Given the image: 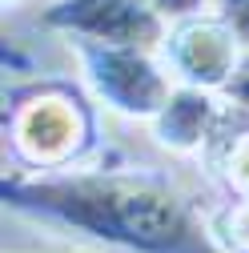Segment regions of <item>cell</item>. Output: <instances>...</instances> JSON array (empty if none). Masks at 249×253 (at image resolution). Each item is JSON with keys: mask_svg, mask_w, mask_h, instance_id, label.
Segmentation results:
<instances>
[{"mask_svg": "<svg viewBox=\"0 0 249 253\" xmlns=\"http://www.w3.org/2000/svg\"><path fill=\"white\" fill-rule=\"evenodd\" d=\"M16 4H24V0H4V8H16Z\"/></svg>", "mask_w": 249, "mask_h": 253, "instance_id": "10", "label": "cell"}, {"mask_svg": "<svg viewBox=\"0 0 249 253\" xmlns=\"http://www.w3.org/2000/svg\"><path fill=\"white\" fill-rule=\"evenodd\" d=\"M225 92V101L249 121V48L241 52V60H237V69H233V77H229V84L221 88Z\"/></svg>", "mask_w": 249, "mask_h": 253, "instance_id": "7", "label": "cell"}, {"mask_svg": "<svg viewBox=\"0 0 249 253\" xmlns=\"http://www.w3.org/2000/svg\"><path fill=\"white\" fill-rule=\"evenodd\" d=\"M0 201L16 217L121 253H225L197 209L145 169H16L0 177Z\"/></svg>", "mask_w": 249, "mask_h": 253, "instance_id": "1", "label": "cell"}, {"mask_svg": "<svg viewBox=\"0 0 249 253\" xmlns=\"http://www.w3.org/2000/svg\"><path fill=\"white\" fill-rule=\"evenodd\" d=\"M225 109L213 97V88H197V84H181L173 88V97L165 101V109L153 117V133L157 141L173 153H209V145L221 137L225 129Z\"/></svg>", "mask_w": 249, "mask_h": 253, "instance_id": "6", "label": "cell"}, {"mask_svg": "<svg viewBox=\"0 0 249 253\" xmlns=\"http://www.w3.org/2000/svg\"><path fill=\"white\" fill-rule=\"evenodd\" d=\"M153 8H157L169 24L173 20H185V16H197V12H205V4L209 0H149Z\"/></svg>", "mask_w": 249, "mask_h": 253, "instance_id": "9", "label": "cell"}, {"mask_svg": "<svg viewBox=\"0 0 249 253\" xmlns=\"http://www.w3.org/2000/svg\"><path fill=\"white\" fill-rule=\"evenodd\" d=\"M4 141L28 173L77 169L97 149V113L73 81H28L4 97Z\"/></svg>", "mask_w": 249, "mask_h": 253, "instance_id": "2", "label": "cell"}, {"mask_svg": "<svg viewBox=\"0 0 249 253\" xmlns=\"http://www.w3.org/2000/svg\"><path fill=\"white\" fill-rule=\"evenodd\" d=\"M241 52H245V44L217 12L173 20L161 41V60L169 65V73L181 84H197V88H213V92H221L229 84Z\"/></svg>", "mask_w": 249, "mask_h": 253, "instance_id": "5", "label": "cell"}, {"mask_svg": "<svg viewBox=\"0 0 249 253\" xmlns=\"http://www.w3.org/2000/svg\"><path fill=\"white\" fill-rule=\"evenodd\" d=\"M41 24L69 41H97V44H133L161 52L169 20L149 0H52L41 8Z\"/></svg>", "mask_w": 249, "mask_h": 253, "instance_id": "4", "label": "cell"}, {"mask_svg": "<svg viewBox=\"0 0 249 253\" xmlns=\"http://www.w3.org/2000/svg\"><path fill=\"white\" fill-rule=\"evenodd\" d=\"M81 73L92 88V97L109 105L113 113L153 121L165 101L173 97V73L165 60L153 56V48H133V44H97V41H69Z\"/></svg>", "mask_w": 249, "mask_h": 253, "instance_id": "3", "label": "cell"}, {"mask_svg": "<svg viewBox=\"0 0 249 253\" xmlns=\"http://www.w3.org/2000/svg\"><path fill=\"white\" fill-rule=\"evenodd\" d=\"M213 12L221 16L237 33V41L249 48V0H213Z\"/></svg>", "mask_w": 249, "mask_h": 253, "instance_id": "8", "label": "cell"}]
</instances>
